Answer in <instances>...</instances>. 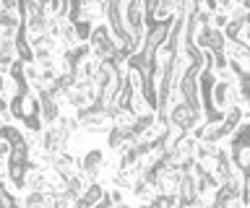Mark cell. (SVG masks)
Masks as SVG:
<instances>
[{
	"mask_svg": "<svg viewBox=\"0 0 250 208\" xmlns=\"http://www.w3.org/2000/svg\"><path fill=\"white\" fill-rule=\"evenodd\" d=\"M107 156L109 153L102 149V146H89L86 151L81 153H76V172L86 177V182H99V177L102 172H104V167H107Z\"/></svg>",
	"mask_w": 250,
	"mask_h": 208,
	"instance_id": "obj_1",
	"label": "cell"
},
{
	"mask_svg": "<svg viewBox=\"0 0 250 208\" xmlns=\"http://www.w3.org/2000/svg\"><path fill=\"white\" fill-rule=\"evenodd\" d=\"M37 149L42 153H47V156H55V153H60V151H70V135L58 125V122H55V125H44V130L39 133Z\"/></svg>",
	"mask_w": 250,
	"mask_h": 208,
	"instance_id": "obj_2",
	"label": "cell"
},
{
	"mask_svg": "<svg viewBox=\"0 0 250 208\" xmlns=\"http://www.w3.org/2000/svg\"><path fill=\"white\" fill-rule=\"evenodd\" d=\"M52 169L60 172L62 177H70L76 174V153L73 151H60L52 156Z\"/></svg>",
	"mask_w": 250,
	"mask_h": 208,
	"instance_id": "obj_3",
	"label": "cell"
},
{
	"mask_svg": "<svg viewBox=\"0 0 250 208\" xmlns=\"http://www.w3.org/2000/svg\"><path fill=\"white\" fill-rule=\"evenodd\" d=\"M229 156H232V164L242 169L245 174H250V146L245 143H234L229 146Z\"/></svg>",
	"mask_w": 250,
	"mask_h": 208,
	"instance_id": "obj_4",
	"label": "cell"
},
{
	"mask_svg": "<svg viewBox=\"0 0 250 208\" xmlns=\"http://www.w3.org/2000/svg\"><path fill=\"white\" fill-rule=\"evenodd\" d=\"M195 198H198V192H195V180L190 174H185L183 182H180V188H177V203H180V208H183L188 203H193Z\"/></svg>",
	"mask_w": 250,
	"mask_h": 208,
	"instance_id": "obj_5",
	"label": "cell"
},
{
	"mask_svg": "<svg viewBox=\"0 0 250 208\" xmlns=\"http://www.w3.org/2000/svg\"><path fill=\"white\" fill-rule=\"evenodd\" d=\"M107 195V188L102 182H91V185H86V190L81 192V203H86V206H97L102 198Z\"/></svg>",
	"mask_w": 250,
	"mask_h": 208,
	"instance_id": "obj_6",
	"label": "cell"
},
{
	"mask_svg": "<svg viewBox=\"0 0 250 208\" xmlns=\"http://www.w3.org/2000/svg\"><path fill=\"white\" fill-rule=\"evenodd\" d=\"M141 161L136 146H123L120 151H117V169H133Z\"/></svg>",
	"mask_w": 250,
	"mask_h": 208,
	"instance_id": "obj_7",
	"label": "cell"
},
{
	"mask_svg": "<svg viewBox=\"0 0 250 208\" xmlns=\"http://www.w3.org/2000/svg\"><path fill=\"white\" fill-rule=\"evenodd\" d=\"M123 146H125V133H123V130H117V128H109V133L104 135V151L117 153Z\"/></svg>",
	"mask_w": 250,
	"mask_h": 208,
	"instance_id": "obj_8",
	"label": "cell"
},
{
	"mask_svg": "<svg viewBox=\"0 0 250 208\" xmlns=\"http://www.w3.org/2000/svg\"><path fill=\"white\" fill-rule=\"evenodd\" d=\"M21 110H23V120L39 114V99H37V94L31 89L26 91V94H21Z\"/></svg>",
	"mask_w": 250,
	"mask_h": 208,
	"instance_id": "obj_9",
	"label": "cell"
},
{
	"mask_svg": "<svg viewBox=\"0 0 250 208\" xmlns=\"http://www.w3.org/2000/svg\"><path fill=\"white\" fill-rule=\"evenodd\" d=\"M73 32H76L78 44H89V37H91V32H94V21H89V19L73 21Z\"/></svg>",
	"mask_w": 250,
	"mask_h": 208,
	"instance_id": "obj_10",
	"label": "cell"
},
{
	"mask_svg": "<svg viewBox=\"0 0 250 208\" xmlns=\"http://www.w3.org/2000/svg\"><path fill=\"white\" fill-rule=\"evenodd\" d=\"M195 143H198V141H193V138L188 135V133H185V135L175 143V151L185 159V164H193V149H195Z\"/></svg>",
	"mask_w": 250,
	"mask_h": 208,
	"instance_id": "obj_11",
	"label": "cell"
},
{
	"mask_svg": "<svg viewBox=\"0 0 250 208\" xmlns=\"http://www.w3.org/2000/svg\"><path fill=\"white\" fill-rule=\"evenodd\" d=\"M0 141H5V143H11V146L23 141L21 125H16V122H11V125H0Z\"/></svg>",
	"mask_w": 250,
	"mask_h": 208,
	"instance_id": "obj_12",
	"label": "cell"
},
{
	"mask_svg": "<svg viewBox=\"0 0 250 208\" xmlns=\"http://www.w3.org/2000/svg\"><path fill=\"white\" fill-rule=\"evenodd\" d=\"M62 107H68L70 112H78V110H83V107H89V102H86V96L81 94V91H68L65 96H62Z\"/></svg>",
	"mask_w": 250,
	"mask_h": 208,
	"instance_id": "obj_13",
	"label": "cell"
},
{
	"mask_svg": "<svg viewBox=\"0 0 250 208\" xmlns=\"http://www.w3.org/2000/svg\"><path fill=\"white\" fill-rule=\"evenodd\" d=\"M19 200H21V208H44V192L26 190Z\"/></svg>",
	"mask_w": 250,
	"mask_h": 208,
	"instance_id": "obj_14",
	"label": "cell"
},
{
	"mask_svg": "<svg viewBox=\"0 0 250 208\" xmlns=\"http://www.w3.org/2000/svg\"><path fill=\"white\" fill-rule=\"evenodd\" d=\"M21 130L23 133H29V135H39L44 130V122L39 114H34V117H26V120H21Z\"/></svg>",
	"mask_w": 250,
	"mask_h": 208,
	"instance_id": "obj_15",
	"label": "cell"
},
{
	"mask_svg": "<svg viewBox=\"0 0 250 208\" xmlns=\"http://www.w3.org/2000/svg\"><path fill=\"white\" fill-rule=\"evenodd\" d=\"M104 39H109V26L104 24V21H99V24H94V32L89 37V44H91V47H97V44H102Z\"/></svg>",
	"mask_w": 250,
	"mask_h": 208,
	"instance_id": "obj_16",
	"label": "cell"
},
{
	"mask_svg": "<svg viewBox=\"0 0 250 208\" xmlns=\"http://www.w3.org/2000/svg\"><path fill=\"white\" fill-rule=\"evenodd\" d=\"M224 44H227L224 32H216V29H211V32H208V50H211V52H222Z\"/></svg>",
	"mask_w": 250,
	"mask_h": 208,
	"instance_id": "obj_17",
	"label": "cell"
},
{
	"mask_svg": "<svg viewBox=\"0 0 250 208\" xmlns=\"http://www.w3.org/2000/svg\"><path fill=\"white\" fill-rule=\"evenodd\" d=\"M128 112H133L136 117H141V114H146V112H151V110L146 107L144 96H141L138 91H136V94H133V99H130V107H128Z\"/></svg>",
	"mask_w": 250,
	"mask_h": 208,
	"instance_id": "obj_18",
	"label": "cell"
},
{
	"mask_svg": "<svg viewBox=\"0 0 250 208\" xmlns=\"http://www.w3.org/2000/svg\"><path fill=\"white\" fill-rule=\"evenodd\" d=\"M107 198H109V203H112V208H117L128 200V192L120 190V188H107Z\"/></svg>",
	"mask_w": 250,
	"mask_h": 208,
	"instance_id": "obj_19",
	"label": "cell"
},
{
	"mask_svg": "<svg viewBox=\"0 0 250 208\" xmlns=\"http://www.w3.org/2000/svg\"><path fill=\"white\" fill-rule=\"evenodd\" d=\"M229 26V19H227V13H214V16H211V29H216V32H224V29Z\"/></svg>",
	"mask_w": 250,
	"mask_h": 208,
	"instance_id": "obj_20",
	"label": "cell"
},
{
	"mask_svg": "<svg viewBox=\"0 0 250 208\" xmlns=\"http://www.w3.org/2000/svg\"><path fill=\"white\" fill-rule=\"evenodd\" d=\"M227 68H229V60H227V55H224V52H214V73L227 71Z\"/></svg>",
	"mask_w": 250,
	"mask_h": 208,
	"instance_id": "obj_21",
	"label": "cell"
},
{
	"mask_svg": "<svg viewBox=\"0 0 250 208\" xmlns=\"http://www.w3.org/2000/svg\"><path fill=\"white\" fill-rule=\"evenodd\" d=\"M240 117H242L245 125H250V102H242L240 104Z\"/></svg>",
	"mask_w": 250,
	"mask_h": 208,
	"instance_id": "obj_22",
	"label": "cell"
},
{
	"mask_svg": "<svg viewBox=\"0 0 250 208\" xmlns=\"http://www.w3.org/2000/svg\"><path fill=\"white\" fill-rule=\"evenodd\" d=\"M227 208H248V200L242 198V195L240 198H232L229 203H227Z\"/></svg>",
	"mask_w": 250,
	"mask_h": 208,
	"instance_id": "obj_23",
	"label": "cell"
},
{
	"mask_svg": "<svg viewBox=\"0 0 250 208\" xmlns=\"http://www.w3.org/2000/svg\"><path fill=\"white\" fill-rule=\"evenodd\" d=\"M8 156H11V143L0 141V161H8Z\"/></svg>",
	"mask_w": 250,
	"mask_h": 208,
	"instance_id": "obj_24",
	"label": "cell"
},
{
	"mask_svg": "<svg viewBox=\"0 0 250 208\" xmlns=\"http://www.w3.org/2000/svg\"><path fill=\"white\" fill-rule=\"evenodd\" d=\"M91 208H112V203H109V198L104 195V198H102V200H99L97 206H91Z\"/></svg>",
	"mask_w": 250,
	"mask_h": 208,
	"instance_id": "obj_25",
	"label": "cell"
},
{
	"mask_svg": "<svg viewBox=\"0 0 250 208\" xmlns=\"http://www.w3.org/2000/svg\"><path fill=\"white\" fill-rule=\"evenodd\" d=\"M5 83H8V76H3V73H0V94L5 91Z\"/></svg>",
	"mask_w": 250,
	"mask_h": 208,
	"instance_id": "obj_26",
	"label": "cell"
},
{
	"mask_svg": "<svg viewBox=\"0 0 250 208\" xmlns=\"http://www.w3.org/2000/svg\"><path fill=\"white\" fill-rule=\"evenodd\" d=\"M136 208H151V206H146V203H136Z\"/></svg>",
	"mask_w": 250,
	"mask_h": 208,
	"instance_id": "obj_27",
	"label": "cell"
}]
</instances>
